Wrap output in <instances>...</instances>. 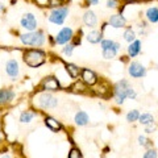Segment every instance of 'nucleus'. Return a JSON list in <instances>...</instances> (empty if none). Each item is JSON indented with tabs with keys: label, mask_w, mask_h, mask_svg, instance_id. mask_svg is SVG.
<instances>
[{
	"label": "nucleus",
	"mask_w": 158,
	"mask_h": 158,
	"mask_svg": "<svg viewBox=\"0 0 158 158\" xmlns=\"http://www.w3.org/2000/svg\"><path fill=\"white\" fill-rule=\"evenodd\" d=\"M128 73L132 78H142L146 75V69L140 62H132L128 69Z\"/></svg>",
	"instance_id": "0eeeda50"
},
{
	"label": "nucleus",
	"mask_w": 158,
	"mask_h": 158,
	"mask_svg": "<svg viewBox=\"0 0 158 158\" xmlns=\"http://www.w3.org/2000/svg\"><path fill=\"white\" fill-rule=\"evenodd\" d=\"M20 24L24 29H27L28 32H33L37 29V20L33 13H25L20 20Z\"/></svg>",
	"instance_id": "423d86ee"
},
{
	"label": "nucleus",
	"mask_w": 158,
	"mask_h": 158,
	"mask_svg": "<svg viewBox=\"0 0 158 158\" xmlns=\"http://www.w3.org/2000/svg\"><path fill=\"white\" fill-rule=\"evenodd\" d=\"M86 38H87V41L91 42V44H99L103 40V34L99 31H91V32L87 33Z\"/></svg>",
	"instance_id": "f3484780"
},
{
	"label": "nucleus",
	"mask_w": 158,
	"mask_h": 158,
	"mask_svg": "<svg viewBox=\"0 0 158 158\" xmlns=\"http://www.w3.org/2000/svg\"><path fill=\"white\" fill-rule=\"evenodd\" d=\"M146 127H148V128H146V133H152L153 131L156 129V127L153 125V124H149V125H146Z\"/></svg>",
	"instance_id": "2f4dec72"
},
{
	"label": "nucleus",
	"mask_w": 158,
	"mask_h": 158,
	"mask_svg": "<svg viewBox=\"0 0 158 158\" xmlns=\"http://www.w3.org/2000/svg\"><path fill=\"white\" fill-rule=\"evenodd\" d=\"M45 124L52 132H58L59 129H61V124H59L56 118H53V117H46L45 118Z\"/></svg>",
	"instance_id": "6ab92c4d"
},
{
	"label": "nucleus",
	"mask_w": 158,
	"mask_h": 158,
	"mask_svg": "<svg viewBox=\"0 0 158 158\" xmlns=\"http://www.w3.org/2000/svg\"><path fill=\"white\" fill-rule=\"evenodd\" d=\"M88 3L92 4V6H98V4H99V0H88Z\"/></svg>",
	"instance_id": "473e14b6"
},
{
	"label": "nucleus",
	"mask_w": 158,
	"mask_h": 158,
	"mask_svg": "<svg viewBox=\"0 0 158 158\" xmlns=\"http://www.w3.org/2000/svg\"><path fill=\"white\" fill-rule=\"evenodd\" d=\"M141 52V41L140 40H135V41L131 42V45L128 46V54L131 57H136L138 56Z\"/></svg>",
	"instance_id": "2eb2a0df"
},
{
	"label": "nucleus",
	"mask_w": 158,
	"mask_h": 158,
	"mask_svg": "<svg viewBox=\"0 0 158 158\" xmlns=\"http://www.w3.org/2000/svg\"><path fill=\"white\" fill-rule=\"evenodd\" d=\"M138 120H140V123L144 125H149V124H153V123H154V118H153V116L150 113H142V115L138 116Z\"/></svg>",
	"instance_id": "412c9836"
},
{
	"label": "nucleus",
	"mask_w": 158,
	"mask_h": 158,
	"mask_svg": "<svg viewBox=\"0 0 158 158\" xmlns=\"http://www.w3.org/2000/svg\"><path fill=\"white\" fill-rule=\"evenodd\" d=\"M138 144H140L141 146H145V148H150L152 145V141L148 140V138L145 136H140L138 137Z\"/></svg>",
	"instance_id": "a878e982"
},
{
	"label": "nucleus",
	"mask_w": 158,
	"mask_h": 158,
	"mask_svg": "<svg viewBox=\"0 0 158 158\" xmlns=\"http://www.w3.org/2000/svg\"><path fill=\"white\" fill-rule=\"evenodd\" d=\"M71 38H73V29L66 27V28H62L58 32L56 37V42L58 45H66L69 41H71Z\"/></svg>",
	"instance_id": "6e6552de"
},
{
	"label": "nucleus",
	"mask_w": 158,
	"mask_h": 158,
	"mask_svg": "<svg viewBox=\"0 0 158 158\" xmlns=\"http://www.w3.org/2000/svg\"><path fill=\"white\" fill-rule=\"evenodd\" d=\"M6 71L11 78H16L19 75V63L16 59H9L6 65Z\"/></svg>",
	"instance_id": "f8f14e48"
},
{
	"label": "nucleus",
	"mask_w": 158,
	"mask_h": 158,
	"mask_svg": "<svg viewBox=\"0 0 158 158\" xmlns=\"http://www.w3.org/2000/svg\"><path fill=\"white\" fill-rule=\"evenodd\" d=\"M157 157H158L157 156V152L154 149H149L144 154V157H142V158H157Z\"/></svg>",
	"instance_id": "c85d7f7f"
},
{
	"label": "nucleus",
	"mask_w": 158,
	"mask_h": 158,
	"mask_svg": "<svg viewBox=\"0 0 158 158\" xmlns=\"http://www.w3.org/2000/svg\"><path fill=\"white\" fill-rule=\"evenodd\" d=\"M113 94H115V100H116L117 104H123L127 98L135 99L137 96L136 91L129 86V83L127 81L117 82L116 86H115V90H113Z\"/></svg>",
	"instance_id": "f257e3e1"
},
{
	"label": "nucleus",
	"mask_w": 158,
	"mask_h": 158,
	"mask_svg": "<svg viewBox=\"0 0 158 158\" xmlns=\"http://www.w3.org/2000/svg\"><path fill=\"white\" fill-rule=\"evenodd\" d=\"M75 123L78 125H81V127L87 125L88 124V115L86 112H83V111H79L75 115Z\"/></svg>",
	"instance_id": "aec40b11"
},
{
	"label": "nucleus",
	"mask_w": 158,
	"mask_h": 158,
	"mask_svg": "<svg viewBox=\"0 0 158 158\" xmlns=\"http://www.w3.org/2000/svg\"><path fill=\"white\" fill-rule=\"evenodd\" d=\"M102 45V52L103 57L106 59H112L116 57V54L120 50V44L113 41V40H102L100 41Z\"/></svg>",
	"instance_id": "20e7f679"
},
{
	"label": "nucleus",
	"mask_w": 158,
	"mask_h": 158,
	"mask_svg": "<svg viewBox=\"0 0 158 158\" xmlns=\"http://www.w3.org/2000/svg\"><path fill=\"white\" fill-rule=\"evenodd\" d=\"M69 158H82V154H81V152H79L78 149H71L70 153H69Z\"/></svg>",
	"instance_id": "cd10ccee"
},
{
	"label": "nucleus",
	"mask_w": 158,
	"mask_h": 158,
	"mask_svg": "<svg viewBox=\"0 0 158 158\" xmlns=\"http://www.w3.org/2000/svg\"><path fill=\"white\" fill-rule=\"evenodd\" d=\"M124 40L127 42H129V44L136 40V33H135V31H133L132 28H128L127 31L124 32Z\"/></svg>",
	"instance_id": "5701e85b"
},
{
	"label": "nucleus",
	"mask_w": 158,
	"mask_h": 158,
	"mask_svg": "<svg viewBox=\"0 0 158 158\" xmlns=\"http://www.w3.org/2000/svg\"><path fill=\"white\" fill-rule=\"evenodd\" d=\"M69 15V8L67 7H57L49 15V21L56 24V25H62Z\"/></svg>",
	"instance_id": "39448f33"
},
{
	"label": "nucleus",
	"mask_w": 158,
	"mask_h": 158,
	"mask_svg": "<svg viewBox=\"0 0 158 158\" xmlns=\"http://www.w3.org/2000/svg\"><path fill=\"white\" fill-rule=\"evenodd\" d=\"M138 116H140V112L137 110H133L127 115V121H129V123L136 121V120H138Z\"/></svg>",
	"instance_id": "393cba45"
},
{
	"label": "nucleus",
	"mask_w": 158,
	"mask_h": 158,
	"mask_svg": "<svg viewBox=\"0 0 158 158\" xmlns=\"http://www.w3.org/2000/svg\"><path fill=\"white\" fill-rule=\"evenodd\" d=\"M66 70H67L69 74H70L71 78H78L79 77V67L75 66L74 63H67V65H66Z\"/></svg>",
	"instance_id": "4be33fe9"
},
{
	"label": "nucleus",
	"mask_w": 158,
	"mask_h": 158,
	"mask_svg": "<svg viewBox=\"0 0 158 158\" xmlns=\"http://www.w3.org/2000/svg\"><path fill=\"white\" fill-rule=\"evenodd\" d=\"M82 81L86 83L87 86H94L98 83V77L90 69H83L82 70Z\"/></svg>",
	"instance_id": "9b49d317"
},
{
	"label": "nucleus",
	"mask_w": 158,
	"mask_h": 158,
	"mask_svg": "<svg viewBox=\"0 0 158 158\" xmlns=\"http://www.w3.org/2000/svg\"><path fill=\"white\" fill-rule=\"evenodd\" d=\"M38 103L44 108H54L58 104V100H57V98H54L50 94H42L38 98Z\"/></svg>",
	"instance_id": "1a4fd4ad"
},
{
	"label": "nucleus",
	"mask_w": 158,
	"mask_h": 158,
	"mask_svg": "<svg viewBox=\"0 0 158 158\" xmlns=\"http://www.w3.org/2000/svg\"><path fill=\"white\" fill-rule=\"evenodd\" d=\"M15 94L11 90H0V106L7 104L13 99Z\"/></svg>",
	"instance_id": "dca6fc26"
},
{
	"label": "nucleus",
	"mask_w": 158,
	"mask_h": 158,
	"mask_svg": "<svg viewBox=\"0 0 158 158\" xmlns=\"http://www.w3.org/2000/svg\"><path fill=\"white\" fill-rule=\"evenodd\" d=\"M33 117H34V113L27 111V112L21 113V116H20V121H21V123H31Z\"/></svg>",
	"instance_id": "b1692460"
},
{
	"label": "nucleus",
	"mask_w": 158,
	"mask_h": 158,
	"mask_svg": "<svg viewBox=\"0 0 158 158\" xmlns=\"http://www.w3.org/2000/svg\"><path fill=\"white\" fill-rule=\"evenodd\" d=\"M46 56L45 53L40 49H29L24 53V62L31 67H38L42 63H45Z\"/></svg>",
	"instance_id": "f03ea898"
},
{
	"label": "nucleus",
	"mask_w": 158,
	"mask_h": 158,
	"mask_svg": "<svg viewBox=\"0 0 158 158\" xmlns=\"http://www.w3.org/2000/svg\"><path fill=\"white\" fill-rule=\"evenodd\" d=\"M4 11V6H3V4H0V13H2Z\"/></svg>",
	"instance_id": "72a5a7b5"
},
{
	"label": "nucleus",
	"mask_w": 158,
	"mask_h": 158,
	"mask_svg": "<svg viewBox=\"0 0 158 158\" xmlns=\"http://www.w3.org/2000/svg\"><path fill=\"white\" fill-rule=\"evenodd\" d=\"M61 6V0H49V7H58Z\"/></svg>",
	"instance_id": "7c9ffc66"
},
{
	"label": "nucleus",
	"mask_w": 158,
	"mask_h": 158,
	"mask_svg": "<svg viewBox=\"0 0 158 158\" xmlns=\"http://www.w3.org/2000/svg\"><path fill=\"white\" fill-rule=\"evenodd\" d=\"M157 158H158V157H157Z\"/></svg>",
	"instance_id": "f704fd0d"
},
{
	"label": "nucleus",
	"mask_w": 158,
	"mask_h": 158,
	"mask_svg": "<svg viewBox=\"0 0 158 158\" xmlns=\"http://www.w3.org/2000/svg\"><path fill=\"white\" fill-rule=\"evenodd\" d=\"M83 23H85L88 28L96 27V24H98V17H96L95 12H92V11L85 12V15H83Z\"/></svg>",
	"instance_id": "4468645a"
},
{
	"label": "nucleus",
	"mask_w": 158,
	"mask_h": 158,
	"mask_svg": "<svg viewBox=\"0 0 158 158\" xmlns=\"http://www.w3.org/2000/svg\"><path fill=\"white\" fill-rule=\"evenodd\" d=\"M146 19L150 23H158V8L157 7H150L146 9Z\"/></svg>",
	"instance_id": "a211bd4d"
},
{
	"label": "nucleus",
	"mask_w": 158,
	"mask_h": 158,
	"mask_svg": "<svg viewBox=\"0 0 158 158\" xmlns=\"http://www.w3.org/2000/svg\"><path fill=\"white\" fill-rule=\"evenodd\" d=\"M125 24H127V20L123 15L116 13V15H112L110 17V25L113 28H124Z\"/></svg>",
	"instance_id": "ddd939ff"
},
{
	"label": "nucleus",
	"mask_w": 158,
	"mask_h": 158,
	"mask_svg": "<svg viewBox=\"0 0 158 158\" xmlns=\"http://www.w3.org/2000/svg\"><path fill=\"white\" fill-rule=\"evenodd\" d=\"M41 88L45 91H58L59 90V82L57 78L54 77H48L42 81Z\"/></svg>",
	"instance_id": "9d476101"
},
{
	"label": "nucleus",
	"mask_w": 158,
	"mask_h": 158,
	"mask_svg": "<svg viewBox=\"0 0 158 158\" xmlns=\"http://www.w3.org/2000/svg\"><path fill=\"white\" fill-rule=\"evenodd\" d=\"M74 48H75V45H74V44H69V42H67L66 45H65V48L62 49V52H63V54H66V56H71Z\"/></svg>",
	"instance_id": "bb28decb"
},
{
	"label": "nucleus",
	"mask_w": 158,
	"mask_h": 158,
	"mask_svg": "<svg viewBox=\"0 0 158 158\" xmlns=\"http://www.w3.org/2000/svg\"><path fill=\"white\" fill-rule=\"evenodd\" d=\"M20 41L27 46H42L45 42V34L41 31L28 32L20 36Z\"/></svg>",
	"instance_id": "7ed1b4c3"
},
{
	"label": "nucleus",
	"mask_w": 158,
	"mask_h": 158,
	"mask_svg": "<svg viewBox=\"0 0 158 158\" xmlns=\"http://www.w3.org/2000/svg\"><path fill=\"white\" fill-rule=\"evenodd\" d=\"M117 0H107V8H116Z\"/></svg>",
	"instance_id": "c756f323"
}]
</instances>
